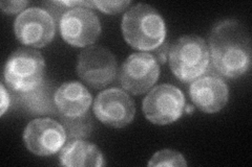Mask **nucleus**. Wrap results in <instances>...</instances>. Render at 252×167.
I'll return each mask as SVG.
<instances>
[{"mask_svg":"<svg viewBox=\"0 0 252 167\" xmlns=\"http://www.w3.org/2000/svg\"><path fill=\"white\" fill-rule=\"evenodd\" d=\"M209 52L214 68L220 75L235 78L251 65V39L238 20L218 22L209 35Z\"/></svg>","mask_w":252,"mask_h":167,"instance_id":"1","label":"nucleus"},{"mask_svg":"<svg viewBox=\"0 0 252 167\" xmlns=\"http://www.w3.org/2000/svg\"><path fill=\"white\" fill-rule=\"evenodd\" d=\"M121 28L125 41L138 50L159 48L166 38L162 16L155 7L145 3H138L124 14Z\"/></svg>","mask_w":252,"mask_h":167,"instance_id":"2","label":"nucleus"},{"mask_svg":"<svg viewBox=\"0 0 252 167\" xmlns=\"http://www.w3.org/2000/svg\"><path fill=\"white\" fill-rule=\"evenodd\" d=\"M210 62L209 47L199 36L179 38L169 49V66L180 81L190 83L206 72Z\"/></svg>","mask_w":252,"mask_h":167,"instance_id":"3","label":"nucleus"},{"mask_svg":"<svg viewBox=\"0 0 252 167\" xmlns=\"http://www.w3.org/2000/svg\"><path fill=\"white\" fill-rule=\"evenodd\" d=\"M44 58L32 48L15 50L7 59L3 72L7 87L17 93L36 89L44 82Z\"/></svg>","mask_w":252,"mask_h":167,"instance_id":"4","label":"nucleus"},{"mask_svg":"<svg viewBox=\"0 0 252 167\" xmlns=\"http://www.w3.org/2000/svg\"><path fill=\"white\" fill-rule=\"evenodd\" d=\"M147 120L154 124L165 125L177 121L185 111V97L179 88L169 84L155 87L142 103Z\"/></svg>","mask_w":252,"mask_h":167,"instance_id":"5","label":"nucleus"},{"mask_svg":"<svg viewBox=\"0 0 252 167\" xmlns=\"http://www.w3.org/2000/svg\"><path fill=\"white\" fill-rule=\"evenodd\" d=\"M77 73L94 89H103L118 75L115 55L101 46H91L79 54Z\"/></svg>","mask_w":252,"mask_h":167,"instance_id":"6","label":"nucleus"},{"mask_svg":"<svg viewBox=\"0 0 252 167\" xmlns=\"http://www.w3.org/2000/svg\"><path fill=\"white\" fill-rule=\"evenodd\" d=\"M59 25L64 41L76 47L94 44L101 34V23L97 14L86 6L65 11L59 20Z\"/></svg>","mask_w":252,"mask_h":167,"instance_id":"7","label":"nucleus"},{"mask_svg":"<svg viewBox=\"0 0 252 167\" xmlns=\"http://www.w3.org/2000/svg\"><path fill=\"white\" fill-rule=\"evenodd\" d=\"M160 75V66L153 54L132 53L121 67L119 81L123 89L133 95L151 91Z\"/></svg>","mask_w":252,"mask_h":167,"instance_id":"8","label":"nucleus"},{"mask_svg":"<svg viewBox=\"0 0 252 167\" xmlns=\"http://www.w3.org/2000/svg\"><path fill=\"white\" fill-rule=\"evenodd\" d=\"M14 30L23 45L42 48L53 41L56 25L49 12L41 7H31L15 19Z\"/></svg>","mask_w":252,"mask_h":167,"instance_id":"9","label":"nucleus"},{"mask_svg":"<svg viewBox=\"0 0 252 167\" xmlns=\"http://www.w3.org/2000/svg\"><path fill=\"white\" fill-rule=\"evenodd\" d=\"M94 113L107 126L121 129L135 118V103L129 95L119 88L102 91L94 99Z\"/></svg>","mask_w":252,"mask_h":167,"instance_id":"10","label":"nucleus"},{"mask_svg":"<svg viewBox=\"0 0 252 167\" xmlns=\"http://www.w3.org/2000/svg\"><path fill=\"white\" fill-rule=\"evenodd\" d=\"M66 133L61 123L51 118L32 120L23 133V141L31 153L37 156H51L64 145Z\"/></svg>","mask_w":252,"mask_h":167,"instance_id":"11","label":"nucleus"},{"mask_svg":"<svg viewBox=\"0 0 252 167\" xmlns=\"http://www.w3.org/2000/svg\"><path fill=\"white\" fill-rule=\"evenodd\" d=\"M189 94L196 108L205 113H216L227 105L229 89L220 76L205 75L191 82Z\"/></svg>","mask_w":252,"mask_h":167,"instance_id":"12","label":"nucleus"},{"mask_svg":"<svg viewBox=\"0 0 252 167\" xmlns=\"http://www.w3.org/2000/svg\"><path fill=\"white\" fill-rule=\"evenodd\" d=\"M55 105L62 117L76 118L89 112L93 97L80 82L62 84L55 91Z\"/></svg>","mask_w":252,"mask_h":167,"instance_id":"13","label":"nucleus"},{"mask_svg":"<svg viewBox=\"0 0 252 167\" xmlns=\"http://www.w3.org/2000/svg\"><path fill=\"white\" fill-rule=\"evenodd\" d=\"M60 164L68 167L104 166V158L100 149L83 139H74L62 148Z\"/></svg>","mask_w":252,"mask_h":167,"instance_id":"14","label":"nucleus"},{"mask_svg":"<svg viewBox=\"0 0 252 167\" xmlns=\"http://www.w3.org/2000/svg\"><path fill=\"white\" fill-rule=\"evenodd\" d=\"M53 92L54 87L44 81L34 90L17 93V100L31 114H55L57 107L55 105V93Z\"/></svg>","mask_w":252,"mask_h":167,"instance_id":"15","label":"nucleus"},{"mask_svg":"<svg viewBox=\"0 0 252 167\" xmlns=\"http://www.w3.org/2000/svg\"><path fill=\"white\" fill-rule=\"evenodd\" d=\"M62 122V125H64L66 136L69 139H82L90 136L93 122L88 113L76 118L63 117Z\"/></svg>","mask_w":252,"mask_h":167,"instance_id":"16","label":"nucleus"},{"mask_svg":"<svg viewBox=\"0 0 252 167\" xmlns=\"http://www.w3.org/2000/svg\"><path fill=\"white\" fill-rule=\"evenodd\" d=\"M148 166H187L185 158L172 149H162L156 153L148 162Z\"/></svg>","mask_w":252,"mask_h":167,"instance_id":"17","label":"nucleus"},{"mask_svg":"<svg viewBox=\"0 0 252 167\" xmlns=\"http://www.w3.org/2000/svg\"><path fill=\"white\" fill-rule=\"evenodd\" d=\"M129 4V0H126V1H93V6H96L99 11L110 15L121 13Z\"/></svg>","mask_w":252,"mask_h":167,"instance_id":"18","label":"nucleus"},{"mask_svg":"<svg viewBox=\"0 0 252 167\" xmlns=\"http://www.w3.org/2000/svg\"><path fill=\"white\" fill-rule=\"evenodd\" d=\"M29 1H2L0 3V6L4 13L7 14H15L25 10Z\"/></svg>","mask_w":252,"mask_h":167,"instance_id":"19","label":"nucleus"},{"mask_svg":"<svg viewBox=\"0 0 252 167\" xmlns=\"http://www.w3.org/2000/svg\"><path fill=\"white\" fill-rule=\"evenodd\" d=\"M0 92H1V111H0V115L2 116L5 113V111L9 109L11 97H10L9 92L6 91L3 84H1V86H0Z\"/></svg>","mask_w":252,"mask_h":167,"instance_id":"20","label":"nucleus"},{"mask_svg":"<svg viewBox=\"0 0 252 167\" xmlns=\"http://www.w3.org/2000/svg\"><path fill=\"white\" fill-rule=\"evenodd\" d=\"M185 111H186V112H187V113H191V112H192V111H193V108H192L191 106H187V109H186Z\"/></svg>","mask_w":252,"mask_h":167,"instance_id":"21","label":"nucleus"}]
</instances>
